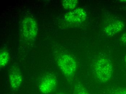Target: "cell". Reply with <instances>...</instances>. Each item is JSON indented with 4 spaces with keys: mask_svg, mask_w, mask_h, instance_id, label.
<instances>
[{
    "mask_svg": "<svg viewBox=\"0 0 126 94\" xmlns=\"http://www.w3.org/2000/svg\"><path fill=\"white\" fill-rule=\"evenodd\" d=\"M22 31L24 36L28 40H33L38 33V28L36 21L28 17L25 18L22 23Z\"/></svg>",
    "mask_w": 126,
    "mask_h": 94,
    "instance_id": "3",
    "label": "cell"
},
{
    "mask_svg": "<svg viewBox=\"0 0 126 94\" xmlns=\"http://www.w3.org/2000/svg\"><path fill=\"white\" fill-rule=\"evenodd\" d=\"M57 81L55 77L48 75L45 77L42 81L39 86V89L42 94H50L56 89Z\"/></svg>",
    "mask_w": 126,
    "mask_h": 94,
    "instance_id": "5",
    "label": "cell"
},
{
    "mask_svg": "<svg viewBox=\"0 0 126 94\" xmlns=\"http://www.w3.org/2000/svg\"><path fill=\"white\" fill-rule=\"evenodd\" d=\"M87 12L83 8H76L66 14L64 19L71 23L80 24L85 21L87 17Z\"/></svg>",
    "mask_w": 126,
    "mask_h": 94,
    "instance_id": "4",
    "label": "cell"
},
{
    "mask_svg": "<svg viewBox=\"0 0 126 94\" xmlns=\"http://www.w3.org/2000/svg\"><path fill=\"white\" fill-rule=\"evenodd\" d=\"M78 1L77 0H64L62 1V5L66 10H73L77 6Z\"/></svg>",
    "mask_w": 126,
    "mask_h": 94,
    "instance_id": "9",
    "label": "cell"
},
{
    "mask_svg": "<svg viewBox=\"0 0 126 94\" xmlns=\"http://www.w3.org/2000/svg\"><path fill=\"white\" fill-rule=\"evenodd\" d=\"M10 54L7 51H2L0 54V66L3 68L7 65L10 60Z\"/></svg>",
    "mask_w": 126,
    "mask_h": 94,
    "instance_id": "8",
    "label": "cell"
},
{
    "mask_svg": "<svg viewBox=\"0 0 126 94\" xmlns=\"http://www.w3.org/2000/svg\"><path fill=\"white\" fill-rule=\"evenodd\" d=\"M120 40L122 43L126 45V32L121 36Z\"/></svg>",
    "mask_w": 126,
    "mask_h": 94,
    "instance_id": "12",
    "label": "cell"
},
{
    "mask_svg": "<svg viewBox=\"0 0 126 94\" xmlns=\"http://www.w3.org/2000/svg\"><path fill=\"white\" fill-rule=\"evenodd\" d=\"M124 60H125V62H126V56H125V58H124Z\"/></svg>",
    "mask_w": 126,
    "mask_h": 94,
    "instance_id": "15",
    "label": "cell"
},
{
    "mask_svg": "<svg viewBox=\"0 0 126 94\" xmlns=\"http://www.w3.org/2000/svg\"><path fill=\"white\" fill-rule=\"evenodd\" d=\"M65 94L64 93H63V92H60V93H58V94Z\"/></svg>",
    "mask_w": 126,
    "mask_h": 94,
    "instance_id": "14",
    "label": "cell"
},
{
    "mask_svg": "<svg viewBox=\"0 0 126 94\" xmlns=\"http://www.w3.org/2000/svg\"><path fill=\"white\" fill-rule=\"evenodd\" d=\"M113 94H126V88L117 89L113 92Z\"/></svg>",
    "mask_w": 126,
    "mask_h": 94,
    "instance_id": "11",
    "label": "cell"
},
{
    "mask_svg": "<svg viewBox=\"0 0 126 94\" xmlns=\"http://www.w3.org/2000/svg\"><path fill=\"white\" fill-rule=\"evenodd\" d=\"M57 63L63 74L67 77L73 76L77 71V61L73 57L69 54L60 55L58 58Z\"/></svg>",
    "mask_w": 126,
    "mask_h": 94,
    "instance_id": "2",
    "label": "cell"
},
{
    "mask_svg": "<svg viewBox=\"0 0 126 94\" xmlns=\"http://www.w3.org/2000/svg\"><path fill=\"white\" fill-rule=\"evenodd\" d=\"M94 75L97 80L102 83L109 81L113 74V66L111 61L105 56L97 59L93 65Z\"/></svg>",
    "mask_w": 126,
    "mask_h": 94,
    "instance_id": "1",
    "label": "cell"
},
{
    "mask_svg": "<svg viewBox=\"0 0 126 94\" xmlns=\"http://www.w3.org/2000/svg\"><path fill=\"white\" fill-rule=\"evenodd\" d=\"M120 1L122 2H124V3H126V0H120Z\"/></svg>",
    "mask_w": 126,
    "mask_h": 94,
    "instance_id": "13",
    "label": "cell"
},
{
    "mask_svg": "<svg viewBox=\"0 0 126 94\" xmlns=\"http://www.w3.org/2000/svg\"><path fill=\"white\" fill-rule=\"evenodd\" d=\"M124 27L125 24L123 21L116 20L106 26L104 31L107 36H113L122 31Z\"/></svg>",
    "mask_w": 126,
    "mask_h": 94,
    "instance_id": "6",
    "label": "cell"
},
{
    "mask_svg": "<svg viewBox=\"0 0 126 94\" xmlns=\"http://www.w3.org/2000/svg\"><path fill=\"white\" fill-rule=\"evenodd\" d=\"M74 94H90L85 88L80 85L75 88Z\"/></svg>",
    "mask_w": 126,
    "mask_h": 94,
    "instance_id": "10",
    "label": "cell"
},
{
    "mask_svg": "<svg viewBox=\"0 0 126 94\" xmlns=\"http://www.w3.org/2000/svg\"><path fill=\"white\" fill-rule=\"evenodd\" d=\"M9 81L11 87L14 89H18L23 81L22 75L17 69H13L9 75Z\"/></svg>",
    "mask_w": 126,
    "mask_h": 94,
    "instance_id": "7",
    "label": "cell"
}]
</instances>
